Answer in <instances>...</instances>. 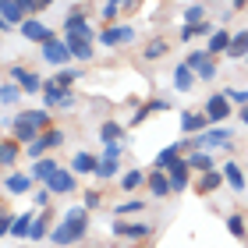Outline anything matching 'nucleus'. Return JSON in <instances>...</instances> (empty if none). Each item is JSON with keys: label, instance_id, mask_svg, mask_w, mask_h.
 Here are the masks:
<instances>
[{"label": "nucleus", "instance_id": "f257e3e1", "mask_svg": "<svg viewBox=\"0 0 248 248\" xmlns=\"http://www.w3.org/2000/svg\"><path fill=\"white\" fill-rule=\"evenodd\" d=\"M85 234H89V209L85 206H75V209H67L64 220L53 227L50 241L57 245V248H71L78 241H85Z\"/></svg>", "mask_w": 248, "mask_h": 248}, {"label": "nucleus", "instance_id": "f03ea898", "mask_svg": "<svg viewBox=\"0 0 248 248\" xmlns=\"http://www.w3.org/2000/svg\"><path fill=\"white\" fill-rule=\"evenodd\" d=\"M153 231L156 227L149 220H114V227H110V234H114L117 241H149Z\"/></svg>", "mask_w": 248, "mask_h": 248}, {"label": "nucleus", "instance_id": "7ed1b4c3", "mask_svg": "<svg viewBox=\"0 0 248 248\" xmlns=\"http://www.w3.org/2000/svg\"><path fill=\"white\" fill-rule=\"evenodd\" d=\"M43 107H46V110H71L75 107V93L67 85H57L50 78V82L43 85Z\"/></svg>", "mask_w": 248, "mask_h": 248}, {"label": "nucleus", "instance_id": "20e7f679", "mask_svg": "<svg viewBox=\"0 0 248 248\" xmlns=\"http://www.w3.org/2000/svg\"><path fill=\"white\" fill-rule=\"evenodd\" d=\"M61 145H64V131H61V128H50V131H43V135H39V142L25 145V156H29L32 163H36V160H43L46 153L61 149Z\"/></svg>", "mask_w": 248, "mask_h": 248}, {"label": "nucleus", "instance_id": "39448f33", "mask_svg": "<svg viewBox=\"0 0 248 248\" xmlns=\"http://www.w3.org/2000/svg\"><path fill=\"white\" fill-rule=\"evenodd\" d=\"M96 39L103 43L107 50H114V46H131V43L139 39V32H135L131 25H103Z\"/></svg>", "mask_w": 248, "mask_h": 248}, {"label": "nucleus", "instance_id": "423d86ee", "mask_svg": "<svg viewBox=\"0 0 248 248\" xmlns=\"http://www.w3.org/2000/svg\"><path fill=\"white\" fill-rule=\"evenodd\" d=\"M202 110H206V117L213 121V128H217V124H223L227 117H234V103H231L223 93H213V96L206 99V107H202Z\"/></svg>", "mask_w": 248, "mask_h": 248}, {"label": "nucleus", "instance_id": "0eeeda50", "mask_svg": "<svg viewBox=\"0 0 248 248\" xmlns=\"http://www.w3.org/2000/svg\"><path fill=\"white\" fill-rule=\"evenodd\" d=\"M43 188H50V195H53V199H57V195H75V188H78V174L71 170V167H61V170L53 174Z\"/></svg>", "mask_w": 248, "mask_h": 248}, {"label": "nucleus", "instance_id": "6e6552de", "mask_svg": "<svg viewBox=\"0 0 248 248\" xmlns=\"http://www.w3.org/2000/svg\"><path fill=\"white\" fill-rule=\"evenodd\" d=\"M7 75H11V82H18V85H21V93H25V96L43 93V85H46L36 71H29V67H21V64H11V71H7Z\"/></svg>", "mask_w": 248, "mask_h": 248}, {"label": "nucleus", "instance_id": "1a4fd4ad", "mask_svg": "<svg viewBox=\"0 0 248 248\" xmlns=\"http://www.w3.org/2000/svg\"><path fill=\"white\" fill-rule=\"evenodd\" d=\"M7 128H11V135H15V139L21 142V145H32V142H39V128H36V124H32V117L29 114H18L15 121H11L7 124Z\"/></svg>", "mask_w": 248, "mask_h": 248}, {"label": "nucleus", "instance_id": "9d476101", "mask_svg": "<svg viewBox=\"0 0 248 248\" xmlns=\"http://www.w3.org/2000/svg\"><path fill=\"white\" fill-rule=\"evenodd\" d=\"M18 32H21L29 43H39V46H46L50 39H57V36H53V29H46L39 18H25V21L18 25Z\"/></svg>", "mask_w": 248, "mask_h": 248}, {"label": "nucleus", "instance_id": "9b49d317", "mask_svg": "<svg viewBox=\"0 0 248 248\" xmlns=\"http://www.w3.org/2000/svg\"><path fill=\"white\" fill-rule=\"evenodd\" d=\"M43 61L61 71V67H67V61H75V57H71V50H67L64 39H50L46 46H43Z\"/></svg>", "mask_w": 248, "mask_h": 248}, {"label": "nucleus", "instance_id": "f8f14e48", "mask_svg": "<svg viewBox=\"0 0 248 248\" xmlns=\"http://www.w3.org/2000/svg\"><path fill=\"white\" fill-rule=\"evenodd\" d=\"M209 128H213V121L206 117V110H185L181 114V131L185 135H202Z\"/></svg>", "mask_w": 248, "mask_h": 248}, {"label": "nucleus", "instance_id": "ddd939ff", "mask_svg": "<svg viewBox=\"0 0 248 248\" xmlns=\"http://www.w3.org/2000/svg\"><path fill=\"white\" fill-rule=\"evenodd\" d=\"M64 43H67V50H71V57L75 61H93V39H85V36H78V32H64Z\"/></svg>", "mask_w": 248, "mask_h": 248}, {"label": "nucleus", "instance_id": "4468645a", "mask_svg": "<svg viewBox=\"0 0 248 248\" xmlns=\"http://www.w3.org/2000/svg\"><path fill=\"white\" fill-rule=\"evenodd\" d=\"M145 188H149V195H153V199H167V195H174L170 174H167V170H156V167L149 170V185H145Z\"/></svg>", "mask_w": 248, "mask_h": 248}, {"label": "nucleus", "instance_id": "2eb2a0df", "mask_svg": "<svg viewBox=\"0 0 248 248\" xmlns=\"http://www.w3.org/2000/svg\"><path fill=\"white\" fill-rule=\"evenodd\" d=\"M185 153H188V139H181V142H170L167 149H160V153H156V170H167V167H170V163H177Z\"/></svg>", "mask_w": 248, "mask_h": 248}, {"label": "nucleus", "instance_id": "dca6fc26", "mask_svg": "<svg viewBox=\"0 0 248 248\" xmlns=\"http://www.w3.org/2000/svg\"><path fill=\"white\" fill-rule=\"evenodd\" d=\"M167 174H170V185H174V191H185V188L191 185V174H195V170H191V167H188V160L181 156L177 163H170V167H167Z\"/></svg>", "mask_w": 248, "mask_h": 248}, {"label": "nucleus", "instance_id": "f3484780", "mask_svg": "<svg viewBox=\"0 0 248 248\" xmlns=\"http://www.w3.org/2000/svg\"><path fill=\"white\" fill-rule=\"evenodd\" d=\"M32 185H36L32 174H4V191L7 195H29Z\"/></svg>", "mask_w": 248, "mask_h": 248}, {"label": "nucleus", "instance_id": "a211bd4d", "mask_svg": "<svg viewBox=\"0 0 248 248\" xmlns=\"http://www.w3.org/2000/svg\"><path fill=\"white\" fill-rule=\"evenodd\" d=\"M223 181H227V177H223V170H217V167H213V170H206V174L195 177V195H213V191H217Z\"/></svg>", "mask_w": 248, "mask_h": 248}, {"label": "nucleus", "instance_id": "6ab92c4d", "mask_svg": "<svg viewBox=\"0 0 248 248\" xmlns=\"http://www.w3.org/2000/svg\"><path fill=\"white\" fill-rule=\"evenodd\" d=\"M0 18H4V21H0L4 29H15V25H21V21H25L29 15L21 11L18 0H0Z\"/></svg>", "mask_w": 248, "mask_h": 248}, {"label": "nucleus", "instance_id": "aec40b11", "mask_svg": "<svg viewBox=\"0 0 248 248\" xmlns=\"http://www.w3.org/2000/svg\"><path fill=\"white\" fill-rule=\"evenodd\" d=\"M163 110H170V99H160V96L149 99V103H142L139 110H135V117L128 121V128H139V124L149 117V114H163Z\"/></svg>", "mask_w": 248, "mask_h": 248}, {"label": "nucleus", "instance_id": "412c9836", "mask_svg": "<svg viewBox=\"0 0 248 248\" xmlns=\"http://www.w3.org/2000/svg\"><path fill=\"white\" fill-rule=\"evenodd\" d=\"M231 43H234V32H227V29H217V32L209 36V43H206V53H209V57H220V53L227 57Z\"/></svg>", "mask_w": 248, "mask_h": 248}, {"label": "nucleus", "instance_id": "4be33fe9", "mask_svg": "<svg viewBox=\"0 0 248 248\" xmlns=\"http://www.w3.org/2000/svg\"><path fill=\"white\" fill-rule=\"evenodd\" d=\"M195 82H199V75L191 71L185 61H177V64H174V89H177V93H191Z\"/></svg>", "mask_w": 248, "mask_h": 248}, {"label": "nucleus", "instance_id": "5701e85b", "mask_svg": "<svg viewBox=\"0 0 248 248\" xmlns=\"http://www.w3.org/2000/svg\"><path fill=\"white\" fill-rule=\"evenodd\" d=\"M145 185H149V170H139V167H135V170H128V174L121 177V191H128V195L142 191Z\"/></svg>", "mask_w": 248, "mask_h": 248}, {"label": "nucleus", "instance_id": "b1692460", "mask_svg": "<svg viewBox=\"0 0 248 248\" xmlns=\"http://www.w3.org/2000/svg\"><path fill=\"white\" fill-rule=\"evenodd\" d=\"M18 156H21V142L15 139V135H7V139L0 142V163H4V170H11V167H15Z\"/></svg>", "mask_w": 248, "mask_h": 248}, {"label": "nucleus", "instance_id": "393cba45", "mask_svg": "<svg viewBox=\"0 0 248 248\" xmlns=\"http://www.w3.org/2000/svg\"><path fill=\"white\" fill-rule=\"evenodd\" d=\"M57 170H61V167H57V160H53V156H43V160H36V163H32V170H29V174L36 177V181H43V185H46V181H50V177L57 174Z\"/></svg>", "mask_w": 248, "mask_h": 248}, {"label": "nucleus", "instance_id": "a878e982", "mask_svg": "<svg viewBox=\"0 0 248 248\" xmlns=\"http://www.w3.org/2000/svg\"><path fill=\"white\" fill-rule=\"evenodd\" d=\"M220 170H223V177H227V185H231L234 191H245V188H248V177H245V170H241L234 160H227Z\"/></svg>", "mask_w": 248, "mask_h": 248}, {"label": "nucleus", "instance_id": "bb28decb", "mask_svg": "<svg viewBox=\"0 0 248 248\" xmlns=\"http://www.w3.org/2000/svg\"><path fill=\"white\" fill-rule=\"evenodd\" d=\"M50 227H53V213H50V209H43L39 217H36V227H32V234H29V241H46L50 234H53Z\"/></svg>", "mask_w": 248, "mask_h": 248}, {"label": "nucleus", "instance_id": "cd10ccee", "mask_svg": "<svg viewBox=\"0 0 248 248\" xmlns=\"http://www.w3.org/2000/svg\"><path fill=\"white\" fill-rule=\"evenodd\" d=\"M89 25V4H78L67 11V18H64V32H75V29H85Z\"/></svg>", "mask_w": 248, "mask_h": 248}, {"label": "nucleus", "instance_id": "c85d7f7f", "mask_svg": "<svg viewBox=\"0 0 248 248\" xmlns=\"http://www.w3.org/2000/svg\"><path fill=\"white\" fill-rule=\"evenodd\" d=\"M167 53H170V39H167V36H156V39L145 43L142 57H145V61H160V57H167Z\"/></svg>", "mask_w": 248, "mask_h": 248}, {"label": "nucleus", "instance_id": "c756f323", "mask_svg": "<svg viewBox=\"0 0 248 248\" xmlns=\"http://www.w3.org/2000/svg\"><path fill=\"white\" fill-rule=\"evenodd\" d=\"M227 57L231 61H245L248 57V29H234V43H231Z\"/></svg>", "mask_w": 248, "mask_h": 248}, {"label": "nucleus", "instance_id": "7c9ffc66", "mask_svg": "<svg viewBox=\"0 0 248 248\" xmlns=\"http://www.w3.org/2000/svg\"><path fill=\"white\" fill-rule=\"evenodd\" d=\"M96 167H99V160H96V156L93 153H75V160H71V170L75 174H96Z\"/></svg>", "mask_w": 248, "mask_h": 248}, {"label": "nucleus", "instance_id": "2f4dec72", "mask_svg": "<svg viewBox=\"0 0 248 248\" xmlns=\"http://www.w3.org/2000/svg\"><path fill=\"white\" fill-rule=\"evenodd\" d=\"M149 202H142L139 195H131V199H124V202H117L114 206V220H124V217H131V213H142Z\"/></svg>", "mask_w": 248, "mask_h": 248}, {"label": "nucleus", "instance_id": "473e14b6", "mask_svg": "<svg viewBox=\"0 0 248 248\" xmlns=\"http://www.w3.org/2000/svg\"><path fill=\"white\" fill-rule=\"evenodd\" d=\"M213 29L209 21H199V25H181V32H177V39L181 43H191V39H199V36H213Z\"/></svg>", "mask_w": 248, "mask_h": 248}, {"label": "nucleus", "instance_id": "72a5a7b5", "mask_svg": "<svg viewBox=\"0 0 248 248\" xmlns=\"http://www.w3.org/2000/svg\"><path fill=\"white\" fill-rule=\"evenodd\" d=\"M185 160H188V167H191L195 174H206V170H213V156H209V153H202V149H191V153L185 156Z\"/></svg>", "mask_w": 248, "mask_h": 248}, {"label": "nucleus", "instance_id": "f704fd0d", "mask_svg": "<svg viewBox=\"0 0 248 248\" xmlns=\"http://www.w3.org/2000/svg\"><path fill=\"white\" fill-rule=\"evenodd\" d=\"M223 227H227V234H231V238H238V241H245V238H248V223H245L241 213H231V217L223 220Z\"/></svg>", "mask_w": 248, "mask_h": 248}, {"label": "nucleus", "instance_id": "c9c22d12", "mask_svg": "<svg viewBox=\"0 0 248 248\" xmlns=\"http://www.w3.org/2000/svg\"><path fill=\"white\" fill-rule=\"evenodd\" d=\"M121 174V160H103V156H99V167H96V181H114V177Z\"/></svg>", "mask_w": 248, "mask_h": 248}, {"label": "nucleus", "instance_id": "e433bc0d", "mask_svg": "<svg viewBox=\"0 0 248 248\" xmlns=\"http://www.w3.org/2000/svg\"><path fill=\"white\" fill-rule=\"evenodd\" d=\"M99 139H103V145H107V142H121V139H124V124L103 121V124H99Z\"/></svg>", "mask_w": 248, "mask_h": 248}, {"label": "nucleus", "instance_id": "4c0bfd02", "mask_svg": "<svg viewBox=\"0 0 248 248\" xmlns=\"http://www.w3.org/2000/svg\"><path fill=\"white\" fill-rule=\"evenodd\" d=\"M32 227H36V213H21L15 220V231H11V238H29Z\"/></svg>", "mask_w": 248, "mask_h": 248}, {"label": "nucleus", "instance_id": "58836bf2", "mask_svg": "<svg viewBox=\"0 0 248 248\" xmlns=\"http://www.w3.org/2000/svg\"><path fill=\"white\" fill-rule=\"evenodd\" d=\"M25 114L32 117V124H36L39 131H50V128H53V117H50V110H46V107H39V110H25Z\"/></svg>", "mask_w": 248, "mask_h": 248}, {"label": "nucleus", "instance_id": "ea45409f", "mask_svg": "<svg viewBox=\"0 0 248 248\" xmlns=\"http://www.w3.org/2000/svg\"><path fill=\"white\" fill-rule=\"evenodd\" d=\"M0 99H4V107H15L18 99H21V85L7 78V82H4V93H0Z\"/></svg>", "mask_w": 248, "mask_h": 248}, {"label": "nucleus", "instance_id": "a19ab883", "mask_svg": "<svg viewBox=\"0 0 248 248\" xmlns=\"http://www.w3.org/2000/svg\"><path fill=\"white\" fill-rule=\"evenodd\" d=\"M78 78H82V71H78V67H61V71L53 75V82H57V85H67V89H71V85L78 82Z\"/></svg>", "mask_w": 248, "mask_h": 248}, {"label": "nucleus", "instance_id": "79ce46f5", "mask_svg": "<svg viewBox=\"0 0 248 248\" xmlns=\"http://www.w3.org/2000/svg\"><path fill=\"white\" fill-rule=\"evenodd\" d=\"M199 21H206V4H191L185 11V25H199Z\"/></svg>", "mask_w": 248, "mask_h": 248}, {"label": "nucleus", "instance_id": "37998d69", "mask_svg": "<svg viewBox=\"0 0 248 248\" xmlns=\"http://www.w3.org/2000/svg\"><path fill=\"white\" fill-rule=\"evenodd\" d=\"M82 206H85L89 213H93V209H99V206H103V195H99L96 188H85V191H82Z\"/></svg>", "mask_w": 248, "mask_h": 248}, {"label": "nucleus", "instance_id": "c03bdc74", "mask_svg": "<svg viewBox=\"0 0 248 248\" xmlns=\"http://www.w3.org/2000/svg\"><path fill=\"white\" fill-rule=\"evenodd\" d=\"M223 96H227L234 107H248V89H223Z\"/></svg>", "mask_w": 248, "mask_h": 248}, {"label": "nucleus", "instance_id": "a18cd8bd", "mask_svg": "<svg viewBox=\"0 0 248 248\" xmlns=\"http://www.w3.org/2000/svg\"><path fill=\"white\" fill-rule=\"evenodd\" d=\"M206 61H209V53H206V50H191L188 57H185V64L191 67V71H199V67L206 64Z\"/></svg>", "mask_w": 248, "mask_h": 248}, {"label": "nucleus", "instance_id": "49530a36", "mask_svg": "<svg viewBox=\"0 0 248 248\" xmlns=\"http://www.w3.org/2000/svg\"><path fill=\"white\" fill-rule=\"evenodd\" d=\"M15 220H18V217H15V213H11V209L4 206V213H0V234H4V238H7L11 231H15Z\"/></svg>", "mask_w": 248, "mask_h": 248}, {"label": "nucleus", "instance_id": "de8ad7c7", "mask_svg": "<svg viewBox=\"0 0 248 248\" xmlns=\"http://www.w3.org/2000/svg\"><path fill=\"white\" fill-rule=\"evenodd\" d=\"M99 15H103V21H107V25H117L121 4H103V7H99Z\"/></svg>", "mask_w": 248, "mask_h": 248}, {"label": "nucleus", "instance_id": "09e8293b", "mask_svg": "<svg viewBox=\"0 0 248 248\" xmlns=\"http://www.w3.org/2000/svg\"><path fill=\"white\" fill-rule=\"evenodd\" d=\"M121 156H124V145L121 142H107L103 145V160H121Z\"/></svg>", "mask_w": 248, "mask_h": 248}, {"label": "nucleus", "instance_id": "8fccbe9b", "mask_svg": "<svg viewBox=\"0 0 248 248\" xmlns=\"http://www.w3.org/2000/svg\"><path fill=\"white\" fill-rule=\"evenodd\" d=\"M50 199H53V195H50V188H39L36 195H32V202H36L39 209H50Z\"/></svg>", "mask_w": 248, "mask_h": 248}, {"label": "nucleus", "instance_id": "3c124183", "mask_svg": "<svg viewBox=\"0 0 248 248\" xmlns=\"http://www.w3.org/2000/svg\"><path fill=\"white\" fill-rule=\"evenodd\" d=\"M18 4H21V11H25L29 18H36L39 11H43V7H39V0H18Z\"/></svg>", "mask_w": 248, "mask_h": 248}, {"label": "nucleus", "instance_id": "603ef678", "mask_svg": "<svg viewBox=\"0 0 248 248\" xmlns=\"http://www.w3.org/2000/svg\"><path fill=\"white\" fill-rule=\"evenodd\" d=\"M139 7H142V0H121V11H124V15H135Z\"/></svg>", "mask_w": 248, "mask_h": 248}, {"label": "nucleus", "instance_id": "864d4df0", "mask_svg": "<svg viewBox=\"0 0 248 248\" xmlns=\"http://www.w3.org/2000/svg\"><path fill=\"white\" fill-rule=\"evenodd\" d=\"M248 7V0H234V4H231V11H245Z\"/></svg>", "mask_w": 248, "mask_h": 248}, {"label": "nucleus", "instance_id": "5fc2aeb1", "mask_svg": "<svg viewBox=\"0 0 248 248\" xmlns=\"http://www.w3.org/2000/svg\"><path fill=\"white\" fill-rule=\"evenodd\" d=\"M238 117H241V124H248V107H241V110H238Z\"/></svg>", "mask_w": 248, "mask_h": 248}, {"label": "nucleus", "instance_id": "6e6d98bb", "mask_svg": "<svg viewBox=\"0 0 248 248\" xmlns=\"http://www.w3.org/2000/svg\"><path fill=\"white\" fill-rule=\"evenodd\" d=\"M39 7H43V11H46V7H53V0H39Z\"/></svg>", "mask_w": 248, "mask_h": 248}, {"label": "nucleus", "instance_id": "4d7b16f0", "mask_svg": "<svg viewBox=\"0 0 248 248\" xmlns=\"http://www.w3.org/2000/svg\"><path fill=\"white\" fill-rule=\"evenodd\" d=\"M103 4H121V0H103Z\"/></svg>", "mask_w": 248, "mask_h": 248}, {"label": "nucleus", "instance_id": "13d9d810", "mask_svg": "<svg viewBox=\"0 0 248 248\" xmlns=\"http://www.w3.org/2000/svg\"><path fill=\"white\" fill-rule=\"evenodd\" d=\"M245 64H248V57H245Z\"/></svg>", "mask_w": 248, "mask_h": 248}]
</instances>
